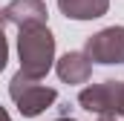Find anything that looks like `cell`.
Instances as JSON below:
<instances>
[{
	"mask_svg": "<svg viewBox=\"0 0 124 121\" xmlns=\"http://www.w3.org/2000/svg\"><path fill=\"white\" fill-rule=\"evenodd\" d=\"M84 55L93 63H104V66L124 63V26H107V29L90 35Z\"/></svg>",
	"mask_w": 124,
	"mask_h": 121,
	"instance_id": "obj_4",
	"label": "cell"
},
{
	"mask_svg": "<svg viewBox=\"0 0 124 121\" xmlns=\"http://www.w3.org/2000/svg\"><path fill=\"white\" fill-rule=\"evenodd\" d=\"M55 121H75V118H55Z\"/></svg>",
	"mask_w": 124,
	"mask_h": 121,
	"instance_id": "obj_11",
	"label": "cell"
},
{
	"mask_svg": "<svg viewBox=\"0 0 124 121\" xmlns=\"http://www.w3.org/2000/svg\"><path fill=\"white\" fill-rule=\"evenodd\" d=\"M58 9L69 20H95L107 15L110 0H58Z\"/></svg>",
	"mask_w": 124,
	"mask_h": 121,
	"instance_id": "obj_7",
	"label": "cell"
},
{
	"mask_svg": "<svg viewBox=\"0 0 124 121\" xmlns=\"http://www.w3.org/2000/svg\"><path fill=\"white\" fill-rule=\"evenodd\" d=\"M55 72L63 84H87L93 75V60L84 52H66L63 58H58Z\"/></svg>",
	"mask_w": 124,
	"mask_h": 121,
	"instance_id": "obj_6",
	"label": "cell"
},
{
	"mask_svg": "<svg viewBox=\"0 0 124 121\" xmlns=\"http://www.w3.org/2000/svg\"><path fill=\"white\" fill-rule=\"evenodd\" d=\"M0 121H12V115L6 113V107H0Z\"/></svg>",
	"mask_w": 124,
	"mask_h": 121,
	"instance_id": "obj_10",
	"label": "cell"
},
{
	"mask_svg": "<svg viewBox=\"0 0 124 121\" xmlns=\"http://www.w3.org/2000/svg\"><path fill=\"white\" fill-rule=\"evenodd\" d=\"M78 104L87 113H116L124 118V81H101V84H90L78 95Z\"/></svg>",
	"mask_w": 124,
	"mask_h": 121,
	"instance_id": "obj_3",
	"label": "cell"
},
{
	"mask_svg": "<svg viewBox=\"0 0 124 121\" xmlns=\"http://www.w3.org/2000/svg\"><path fill=\"white\" fill-rule=\"evenodd\" d=\"M3 26H6V17H3V9H0V72L6 69V60H9V40H6Z\"/></svg>",
	"mask_w": 124,
	"mask_h": 121,
	"instance_id": "obj_8",
	"label": "cell"
},
{
	"mask_svg": "<svg viewBox=\"0 0 124 121\" xmlns=\"http://www.w3.org/2000/svg\"><path fill=\"white\" fill-rule=\"evenodd\" d=\"M3 17H6V23L23 29V26L46 23L49 12H46V3H43V0H12V3L3 9Z\"/></svg>",
	"mask_w": 124,
	"mask_h": 121,
	"instance_id": "obj_5",
	"label": "cell"
},
{
	"mask_svg": "<svg viewBox=\"0 0 124 121\" xmlns=\"http://www.w3.org/2000/svg\"><path fill=\"white\" fill-rule=\"evenodd\" d=\"M17 55H20V69L32 78H43L52 63H55V38L46 23L38 26H23L17 35Z\"/></svg>",
	"mask_w": 124,
	"mask_h": 121,
	"instance_id": "obj_1",
	"label": "cell"
},
{
	"mask_svg": "<svg viewBox=\"0 0 124 121\" xmlns=\"http://www.w3.org/2000/svg\"><path fill=\"white\" fill-rule=\"evenodd\" d=\"M9 95H12V101L17 104V113H20L23 118H38V115L46 113V110L55 104V98H58V92L52 90V87L40 84V78H32L23 69L9 81Z\"/></svg>",
	"mask_w": 124,
	"mask_h": 121,
	"instance_id": "obj_2",
	"label": "cell"
},
{
	"mask_svg": "<svg viewBox=\"0 0 124 121\" xmlns=\"http://www.w3.org/2000/svg\"><path fill=\"white\" fill-rule=\"evenodd\" d=\"M98 121H124V118H121V115H116V113H104Z\"/></svg>",
	"mask_w": 124,
	"mask_h": 121,
	"instance_id": "obj_9",
	"label": "cell"
}]
</instances>
